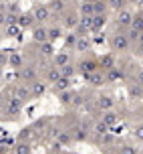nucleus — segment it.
Segmentation results:
<instances>
[{
  "mask_svg": "<svg viewBox=\"0 0 143 154\" xmlns=\"http://www.w3.org/2000/svg\"><path fill=\"white\" fill-rule=\"evenodd\" d=\"M20 26L18 24H6L4 26V37H8V38H16V37H20Z\"/></svg>",
  "mask_w": 143,
  "mask_h": 154,
  "instance_id": "34",
  "label": "nucleus"
},
{
  "mask_svg": "<svg viewBox=\"0 0 143 154\" xmlns=\"http://www.w3.org/2000/svg\"><path fill=\"white\" fill-rule=\"evenodd\" d=\"M79 14L81 16H93L95 14V0H83L79 4Z\"/></svg>",
  "mask_w": 143,
  "mask_h": 154,
  "instance_id": "25",
  "label": "nucleus"
},
{
  "mask_svg": "<svg viewBox=\"0 0 143 154\" xmlns=\"http://www.w3.org/2000/svg\"><path fill=\"white\" fill-rule=\"evenodd\" d=\"M0 120H8L6 116H4V112H2V106H0Z\"/></svg>",
  "mask_w": 143,
  "mask_h": 154,
  "instance_id": "49",
  "label": "nucleus"
},
{
  "mask_svg": "<svg viewBox=\"0 0 143 154\" xmlns=\"http://www.w3.org/2000/svg\"><path fill=\"white\" fill-rule=\"evenodd\" d=\"M77 71H79L81 75H85V73H93V71H99V61H97V57H91V55H87V57H83L81 61H77Z\"/></svg>",
  "mask_w": 143,
  "mask_h": 154,
  "instance_id": "5",
  "label": "nucleus"
},
{
  "mask_svg": "<svg viewBox=\"0 0 143 154\" xmlns=\"http://www.w3.org/2000/svg\"><path fill=\"white\" fill-rule=\"evenodd\" d=\"M135 45H143V32H139V41H137Z\"/></svg>",
  "mask_w": 143,
  "mask_h": 154,
  "instance_id": "48",
  "label": "nucleus"
},
{
  "mask_svg": "<svg viewBox=\"0 0 143 154\" xmlns=\"http://www.w3.org/2000/svg\"><path fill=\"white\" fill-rule=\"evenodd\" d=\"M30 14H32V18H34V23L36 24H45L48 18H51V10H48V6L46 4H34V6L30 8Z\"/></svg>",
  "mask_w": 143,
  "mask_h": 154,
  "instance_id": "6",
  "label": "nucleus"
},
{
  "mask_svg": "<svg viewBox=\"0 0 143 154\" xmlns=\"http://www.w3.org/2000/svg\"><path fill=\"white\" fill-rule=\"evenodd\" d=\"M0 154H10V148H6V146H0Z\"/></svg>",
  "mask_w": 143,
  "mask_h": 154,
  "instance_id": "46",
  "label": "nucleus"
},
{
  "mask_svg": "<svg viewBox=\"0 0 143 154\" xmlns=\"http://www.w3.org/2000/svg\"><path fill=\"white\" fill-rule=\"evenodd\" d=\"M107 154H141L139 152V148L133 146V144H115V150H107Z\"/></svg>",
  "mask_w": 143,
  "mask_h": 154,
  "instance_id": "19",
  "label": "nucleus"
},
{
  "mask_svg": "<svg viewBox=\"0 0 143 154\" xmlns=\"http://www.w3.org/2000/svg\"><path fill=\"white\" fill-rule=\"evenodd\" d=\"M133 136H135L137 142H143V122H139V124L133 126Z\"/></svg>",
  "mask_w": 143,
  "mask_h": 154,
  "instance_id": "40",
  "label": "nucleus"
},
{
  "mask_svg": "<svg viewBox=\"0 0 143 154\" xmlns=\"http://www.w3.org/2000/svg\"><path fill=\"white\" fill-rule=\"evenodd\" d=\"M91 38L89 37H79L77 38V45H75V51H79V53H89L91 51Z\"/></svg>",
  "mask_w": 143,
  "mask_h": 154,
  "instance_id": "30",
  "label": "nucleus"
},
{
  "mask_svg": "<svg viewBox=\"0 0 143 154\" xmlns=\"http://www.w3.org/2000/svg\"><path fill=\"white\" fill-rule=\"evenodd\" d=\"M46 81L45 79H36V81H32V83L28 85L30 87V97H42L46 93Z\"/></svg>",
  "mask_w": 143,
  "mask_h": 154,
  "instance_id": "15",
  "label": "nucleus"
},
{
  "mask_svg": "<svg viewBox=\"0 0 143 154\" xmlns=\"http://www.w3.org/2000/svg\"><path fill=\"white\" fill-rule=\"evenodd\" d=\"M71 85H73L71 77H60L57 83H53V87H54V91H67V89H71Z\"/></svg>",
  "mask_w": 143,
  "mask_h": 154,
  "instance_id": "32",
  "label": "nucleus"
},
{
  "mask_svg": "<svg viewBox=\"0 0 143 154\" xmlns=\"http://www.w3.org/2000/svg\"><path fill=\"white\" fill-rule=\"evenodd\" d=\"M75 93L73 89H67V91H57V100H59L60 106H67V108H73V100H75Z\"/></svg>",
  "mask_w": 143,
  "mask_h": 154,
  "instance_id": "21",
  "label": "nucleus"
},
{
  "mask_svg": "<svg viewBox=\"0 0 143 154\" xmlns=\"http://www.w3.org/2000/svg\"><path fill=\"white\" fill-rule=\"evenodd\" d=\"M109 49H111V53H127L129 49H131V41H129L127 32L115 31L109 37Z\"/></svg>",
  "mask_w": 143,
  "mask_h": 154,
  "instance_id": "1",
  "label": "nucleus"
},
{
  "mask_svg": "<svg viewBox=\"0 0 143 154\" xmlns=\"http://www.w3.org/2000/svg\"><path fill=\"white\" fill-rule=\"evenodd\" d=\"M6 12H14V14H20V8H18V4H14V2H12V4H8V6H6Z\"/></svg>",
  "mask_w": 143,
  "mask_h": 154,
  "instance_id": "42",
  "label": "nucleus"
},
{
  "mask_svg": "<svg viewBox=\"0 0 143 154\" xmlns=\"http://www.w3.org/2000/svg\"><path fill=\"white\" fill-rule=\"evenodd\" d=\"M107 24V14H93V24H91V32L103 31V26Z\"/></svg>",
  "mask_w": 143,
  "mask_h": 154,
  "instance_id": "27",
  "label": "nucleus"
},
{
  "mask_svg": "<svg viewBox=\"0 0 143 154\" xmlns=\"http://www.w3.org/2000/svg\"><path fill=\"white\" fill-rule=\"evenodd\" d=\"M60 2H65V4H69V2H71V0H60Z\"/></svg>",
  "mask_w": 143,
  "mask_h": 154,
  "instance_id": "50",
  "label": "nucleus"
},
{
  "mask_svg": "<svg viewBox=\"0 0 143 154\" xmlns=\"http://www.w3.org/2000/svg\"><path fill=\"white\" fill-rule=\"evenodd\" d=\"M97 61H99V71H103V73H107V71L113 69V67H117V57H115V53L101 55V57H97Z\"/></svg>",
  "mask_w": 143,
  "mask_h": 154,
  "instance_id": "8",
  "label": "nucleus"
},
{
  "mask_svg": "<svg viewBox=\"0 0 143 154\" xmlns=\"http://www.w3.org/2000/svg\"><path fill=\"white\" fill-rule=\"evenodd\" d=\"M22 101L16 100L14 95H10L6 100V103L2 106V112H4V116H6L8 120H18L20 118V114H22Z\"/></svg>",
  "mask_w": 143,
  "mask_h": 154,
  "instance_id": "3",
  "label": "nucleus"
},
{
  "mask_svg": "<svg viewBox=\"0 0 143 154\" xmlns=\"http://www.w3.org/2000/svg\"><path fill=\"white\" fill-rule=\"evenodd\" d=\"M99 120L105 124L107 128H113V126H117V122H119V114H117L115 109H107V112H101V118H99Z\"/></svg>",
  "mask_w": 143,
  "mask_h": 154,
  "instance_id": "17",
  "label": "nucleus"
},
{
  "mask_svg": "<svg viewBox=\"0 0 143 154\" xmlns=\"http://www.w3.org/2000/svg\"><path fill=\"white\" fill-rule=\"evenodd\" d=\"M57 142H59L60 146H71V144H75V138H73V134H71V130H60L59 136H57Z\"/></svg>",
  "mask_w": 143,
  "mask_h": 154,
  "instance_id": "29",
  "label": "nucleus"
},
{
  "mask_svg": "<svg viewBox=\"0 0 143 154\" xmlns=\"http://www.w3.org/2000/svg\"><path fill=\"white\" fill-rule=\"evenodd\" d=\"M6 65H10V67H12V69H20V67H24V65H26V63H24V57L20 53H10L8 55V63Z\"/></svg>",
  "mask_w": 143,
  "mask_h": 154,
  "instance_id": "26",
  "label": "nucleus"
},
{
  "mask_svg": "<svg viewBox=\"0 0 143 154\" xmlns=\"http://www.w3.org/2000/svg\"><path fill=\"white\" fill-rule=\"evenodd\" d=\"M133 16H135V12L131 10V8H121V10H117V16H115V31H123L127 32L129 26H131V23H133Z\"/></svg>",
  "mask_w": 143,
  "mask_h": 154,
  "instance_id": "2",
  "label": "nucleus"
},
{
  "mask_svg": "<svg viewBox=\"0 0 143 154\" xmlns=\"http://www.w3.org/2000/svg\"><path fill=\"white\" fill-rule=\"evenodd\" d=\"M16 79H18L20 83L30 85L32 81H36V79H38V71L34 69L32 65H24V67H20V69L16 71Z\"/></svg>",
  "mask_w": 143,
  "mask_h": 154,
  "instance_id": "4",
  "label": "nucleus"
},
{
  "mask_svg": "<svg viewBox=\"0 0 143 154\" xmlns=\"http://www.w3.org/2000/svg\"><path fill=\"white\" fill-rule=\"evenodd\" d=\"M97 109H101V112H107V109H113L115 108V97L111 95V93H101L97 97Z\"/></svg>",
  "mask_w": 143,
  "mask_h": 154,
  "instance_id": "13",
  "label": "nucleus"
},
{
  "mask_svg": "<svg viewBox=\"0 0 143 154\" xmlns=\"http://www.w3.org/2000/svg\"><path fill=\"white\" fill-rule=\"evenodd\" d=\"M10 154H32V144L24 140H16L10 146Z\"/></svg>",
  "mask_w": 143,
  "mask_h": 154,
  "instance_id": "18",
  "label": "nucleus"
},
{
  "mask_svg": "<svg viewBox=\"0 0 143 154\" xmlns=\"http://www.w3.org/2000/svg\"><path fill=\"white\" fill-rule=\"evenodd\" d=\"M30 37L34 43H45L48 41V31H46V24H34L30 29Z\"/></svg>",
  "mask_w": 143,
  "mask_h": 154,
  "instance_id": "12",
  "label": "nucleus"
},
{
  "mask_svg": "<svg viewBox=\"0 0 143 154\" xmlns=\"http://www.w3.org/2000/svg\"><path fill=\"white\" fill-rule=\"evenodd\" d=\"M53 61V65L54 67H65V65H69V63H73V55H71V51H59V53H54V57L51 59Z\"/></svg>",
  "mask_w": 143,
  "mask_h": 154,
  "instance_id": "14",
  "label": "nucleus"
},
{
  "mask_svg": "<svg viewBox=\"0 0 143 154\" xmlns=\"http://www.w3.org/2000/svg\"><path fill=\"white\" fill-rule=\"evenodd\" d=\"M107 12H109L107 0H95V14H107Z\"/></svg>",
  "mask_w": 143,
  "mask_h": 154,
  "instance_id": "38",
  "label": "nucleus"
},
{
  "mask_svg": "<svg viewBox=\"0 0 143 154\" xmlns=\"http://www.w3.org/2000/svg\"><path fill=\"white\" fill-rule=\"evenodd\" d=\"M127 77V73L123 69H119V67H113V69H109L105 73V79L107 83H117V81H121V79H125Z\"/></svg>",
  "mask_w": 143,
  "mask_h": 154,
  "instance_id": "22",
  "label": "nucleus"
},
{
  "mask_svg": "<svg viewBox=\"0 0 143 154\" xmlns=\"http://www.w3.org/2000/svg\"><path fill=\"white\" fill-rule=\"evenodd\" d=\"M34 45H36V49H38V57H40V59H53L54 57V53H57V51H54V45L53 43H51V41H45V43H34Z\"/></svg>",
  "mask_w": 143,
  "mask_h": 154,
  "instance_id": "11",
  "label": "nucleus"
},
{
  "mask_svg": "<svg viewBox=\"0 0 143 154\" xmlns=\"http://www.w3.org/2000/svg\"><path fill=\"white\" fill-rule=\"evenodd\" d=\"M93 134H97V138H101V136H105V134H109V128H107L105 124L101 122V120H95L93 122Z\"/></svg>",
  "mask_w": 143,
  "mask_h": 154,
  "instance_id": "33",
  "label": "nucleus"
},
{
  "mask_svg": "<svg viewBox=\"0 0 143 154\" xmlns=\"http://www.w3.org/2000/svg\"><path fill=\"white\" fill-rule=\"evenodd\" d=\"M46 6H48V10H51V18H53V16H59V18H60L63 12L67 10V4H65V2H60V0H51Z\"/></svg>",
  "mask_w": 143,
  "mask_h": 154,
  "instance_id": "23",
  "label": "nucleus"
},
{
  "mask_svg": "<svg viewBox=\"0 0 143 154\" xmlns=\"http://www.w3.org/2000/svg\"><path fill=\"white\" fill-rule=\"evenodd\" d=\"M135 55L143 59V45H135Z\"/></svg>",
  "mask_w": 143,
  "mask_h": 154,
  "instance_id": "45",
  "label": "nucleus"
},
{
  "mask_svg": "<svg viewBox=\"0 0 143 154\" xmlns=\"http://www.w3.org/2000/svg\"><path fill=\"white\" fill-rule=\"evenodd\" d=\"M60 77H63V75H60V69H59V67H54V65H51V67H46V69H45V77H42V79H45L48 85H53V83L59 81Z\"/></svg>",
  "mask_w": 143,
  "mask_h": 154,
  "instance_id": "20",
  "label": "nucleus"
},
{
  "mask_svg": "<svg viewBox=\"0 0 143 154\" xmlns=\"http://www.w3.org/2000/svg\"><path fill=\"white\" fill-rule=\"evenodd\" d=\"M46 31H48V41L54 43V41H59L63 37V26L60 24H53V26H46Z\"/></svg>",
  "mask_w": 143,
  "mask_h": 154,
  "instance_id": "31",
  "label": "nucleus"
},
{
  "mask_svg": "<svg viewBox=\"0 0 143 154\" xmlns=\"http://www.w3.org/2000/svg\"><path fill=\"white\" fill-rule=\"evenodd\" d=\"M12 95H14L16 100H20L22 103H26L28 100H32L30 97V87L26 83H20V85H16L14 89H12Z\"/></svg>",
  "mask_w": 143,
  "mask_h": 154,
  "instance_id": "16",
  "label": "nucleus"
},
{
  "mask_svg": "<svg viewBox=\"0 0 143 154\" xmlns=\"http://www.w3.org/2000/svg\"><path fill=\"white\" fill-rule=\"evenodd\" d=\"M79 12H75V10H65L63 12V16H60V26L65 29V31H75L77 24H79Z\"/></svg>",
  "mask_w": 143,
  "mask_h": 154,
  "instance_id": "7",
  "label": "nucleus"
},
{
  "mask_svg": "<svg viewBox=\"0 0 143 154\" xmlns=\"http://www.w3.org/2000/svg\"><path fill=\"white\" fill-rule=\"evenodd\" d=\"M16 24H18L20 29H32V26H34V18H32V14H30V10L20 12V14H18V20H16Z\"/></svg>",
  "mask_w": 143,
  "mask_h": 154,
  "instance_id": "24",
  "label": "nucleus"
},
{
  "mask_svg": "<svg viewBox=\"0 0 143 154\" xmlns=\"http://www.w3.org/2000/svg\"><path fill=\"white\" fill-rule=\"evenodd\" d=\"M83 79H85V81H87L89 85H93V87H103V85L107 83L105 73H103V71H93V73H85Z\"/></svg>",
  "mask_w": 143,
  "mask_h": 154,
  "instance_id": "9",
  "label": "nucleus"
},
{
  "mask_svg": "<svg viewBox=\"0 0 143 154\" xmlns=\"http://www.w3.org/2000/svg\"><path fill=\"white\" fill-rule=\"evenodd\" d=\"M0 26H2V29L6 26V10H4V8H0Z\"/></svg>",
  "mask_w": 143,
  "mask_h": 154,
  "instance_id": "43",
  "label": "nucleus"
},
{
  "mask_svg": "<svg viewBox=\"0 0 143 154\" xmlns=\"http://www.w3.org/2000/svg\"><path fill=\"white\" fill-rule=\"evenodd\" d=\"M129 29H133V31H137V32H143V12H135L133 23H131Z\"/></svg>",
  "mask_w": 143,
  "mask_h": 154,
  "instance_id": "35",
  "label": "nucleus"
},
{
  "mask_svg": "<svg viewBox=\"0 0 143 154\" xmlns=\"http://www.w3.org/2000/svg\"><path fill=\"white\" fill-rule=\"evenodd\" d=\"M107 4H109V8L111 10H121V8H125L127 6V0H107Z\"/></svg>",
  "mask_w": 143,
  "mask_h": 154,
  "instance_id": "39",
  "label": "nucleus"
},
{
  "mask_svg": "<svg viewBox=\"0 0 143 154\" xmlns=\"http://www.w3.org/2000/svg\"><path fill=\"white\" fill-rule=\"evenodd\" d=\"M32 136H34V128H32V126H28V128H24L22 132H20V134H18V136H16V140H24V142H32Z\"/></svg>",
  "mask_w": 143,
  "mask_h": 154,
  "instance_id": "37",
  "label": "nucleus"
},
{
  "mask_svg": "<svg viewBox=\"0 0 143 154\" xmlns=\"http://www.w3.org/2000/svg\"><path fill=\"white\" fill-rule=\"evenodd\" d=\"M77 38H79V35H77L75 31H69L65 37H63V49L65 51H71V49H75V45H77Z\"/></svg>",
  "mask_w": 143,
  "mask_h": 154,
  "instance_id": "28",
  "label": "nucleus"
},
{
  "mask_svg": "<svg viewBox=\"0 0 143 154\" xmlns=\"http://www.w3.org/2000/svg\"><path fill=\"white\" fill-rule=\"evenodd\" d=\"M6 63H8V55L0 51V67H2V65H6Z\"/></svg>",
  "mask_w": 143,
  "mask_h": 154,
  "instance_id": "44",
  "label": "nucleus"
},
{
  "mask_svg": "<svg viewBox=\"0 0 143 154\" xmlns=\"http://www.w3.org/2000/svg\"><path fill=\"white\" fill-rule=\"evenodd\" d=\"M137 116H139V120H141V122H143V106H141V108H139V109H137Z\"/></svg>",
  "mask_w": 143,
  "mask_h": 154,
  "instance_id": "47",
  "label": "nucleus"
},
{
  "mask_svg": "<svg viewBox=\"0 0 143 154\" xmlns=\"http://www.w3.org/2000/svg\"><path fill=\"white\" fill-rule=\"evenodd\" d=\"M69 154H77V152H69Z\"/></svg>",
  "mask_w": 143,
  "mask_h": 154,
  "instance_id": "51",
  "label": "nucleus"
},
{
  "mask_svg": "<svg viewBox=\"0 0 143 154\" xmlns=\"http://www.w3.org/2000/svg\"><path fill=\"white\" fill-rule=\"evenodd\" d=\"M75 73H77V65H75V61L73 63H69V65H65V67H60V75L63 77H75Z\"/></svg>",
  "mask_w": 143,
  "mask_h": 154,
  "instance_id": "36",
  "label": "nucleus"
},
{
  "mask_svg": "<svg viewBox=\"0 0 143 154\" xmlns=\"http://www.w3.org/2000/svg\"><path fill=\"white\" fill-rule=\"evenodd\" d=\"M125 89H127V95L129 100H143V85H139L135 79H131L127 83H125Z\"/></svg>",
  "mask_w": 143,
  "mask_h": 154,
  "instance_id": "10",
  "label": "nucleus"
},
{
  "mask_svg": "<svg viewBox=\"0 0 143 154\" xmlns=\"http://www.w3.org/2000/svg\"><path fill=\"white\" fill-rule=\"evenodd\" d=\"M133 79H135L139 85H143V67H139V69H135V75H133Z\"/></svg>",
  "mask_w": 143,
  "mask_h": 154,
  "instance_id": "41",
  "label": "nucleus"
}]
</instances>
